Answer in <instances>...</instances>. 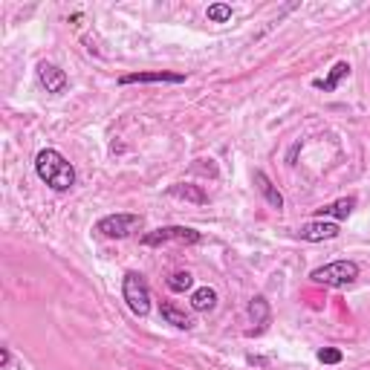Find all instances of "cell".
I'll use <instances>...</instances> for the list:
<instances>
[{
    "instance_id": "6da1fadb",
    "label": "cell",
    "mask_w": 370,
    "mask_h": 370,
    "mask_svg": "<svg viewBox=\"0 0 370 370\" xmlns=\"http://www.w3.org/2000/svg\"><path fill=\"white\" fill-rule=\"evenodd\" d=\"M35 171L41 183H47L52 191H70L76 185V168L64 159L55 148H43L35 157Z\"/></svg>"
},
{
    "instance_id": "7a4b0ae2",
    "label": "cell",
    "mask_w": 370,
    "mask_h": 370,
    "mask_svg": "<svg viewBox=\"0 0 370 370\" xmlns=\"http://www.w3.org/2000/svg\"><path fill=\"white\" fill-rule=\"evenodd\" d=\"M310 278L324 287H350L359 278V264H353V260H333L327 266L313 269Z\"/></svg>"
},
{
    "instance_id": "3957f363",
    "label": "cell",
    "mask_w": 370,
    "mask_h": 370,
    "mask_svg": "<svg viewBox=\"0 0 370 370\" xmlns=\"http://www.w3.org/2000/svg\"><path fill=\"white\" fill-rule=\"evenodd\" d=\"M122 298L130 307V313L145 318L150 313V290L145 284V278L139 272H127L124 280H122Z\"/></svg>"
},
{
    "instance_id": "277c9868",
    "label": "cell",
    "mask_w": 370,
    "mask_h": 370,
    "mask_svg": "<svg viewBox=\"0 0 370 370\" xmlns=\"http://www.w3.org/2000/svg\"><path fill=\"white\" fill-rule=\"evenodd\" d=\"M142 226H145L142 214H111V217H101L96 223V232L111 237V241H124V237L139 232Z\"/></svg>"
},
{
    "instance_id": "5b68a950",
    "label": "cell",
    "mask_w": 370,
    "mask_h": 370,
    "mask_svg": "<svg viewBox=\"0 0 370 370\" xmlns=\"http://www.w3.org/2000/svg\"><path fill=\"white\" fill-rule=\"evenodd\" d=\"M203 234L197 229H188V226H162L142 234V246H165V243H200Z\"/></svg>"
},
{
    "instance_id": "8992f818",
    "label": "cell",
    "mask_w": 370,
    "mask_h": 370,
    "mask_svg": "<svg viewBox=\"0 0 370 370\" xmlns=\"http://www.w3.org/2000/svg\"><path fill=\"white\" fill-rule=\"evenodd\" d=\"M341 229L336 220H313L307 226H301L298 237L301 241H307V243H321V241H333V237H339Z\"/></svg>"
},
{
    "instance_id": "52a82bcc",
    "label": "cell",
    "mask_w": 370,
    "mask_h": 370,
    "mask_svg": "<svg viewBox=\"0 0 370 370\" xmlns=\"http://www.w3.org/2000/svg\"><path fill=\"white\" fill-rule=\"evenodd\" d=\"M38 78L43 84V90L52 93V96L67 90V73H64L61 67H55V64H50V61H41L38 64Z\"/></svg>"
},
{
    "instance_id": "ba28073f",
    "label": "cell",
    "mask_w": 370,
    "mask_h": 370,
    "mask_svg": "<svg viewBox=\"0 0 370 370\" xmlns=\"http://www.w3.org/2000/svg\"><path fill=\"white\" fill-rule=\"evenodd\" d=\"M356 208V197H341L336 203H327L315 208V220H347Z\"/></svg>"
},
{
    "instance_id": "9c48e42d",
    "label": "cell",
    "mask_w": 370,
    "mask_h": 370,
    "mask_svg": "<svg viewBox=\"0 0 370 370\" xmlns=\"http://www.w3.org/2000/svg\"><path fill=\"white\" fill-rule=\"evenodd\" d=\"M154 81H168V84H183L185 76L183 73H127L119 78V84H154Z\"/></svg>"
},
{
    "instance_id": "30bf717a",
    "label": "cell",
    "mask_w": 370,
    "mask_h": 370,
    "mask_svg": "<svg viewBox=\"0 0 370 370\" xmlns=\"http://www.w3.org/2000/svg\"><path fill=\"white\" fill-rule=\"evenodd\" d=\"M255 185H257V191L260 194H264V200L272 206V208H284V194H280L278 188H275V183L266 177V173L264 171H255Z\"/></svg>"
},
{
    "instance_id": "8fae6325",
    "label": "cell",
    "mask_w": 370,
    "mask_h": 370,
    "mask_svg": "<svg viewBox=\"0 0 370 370\" xmlns=\"http://www.w3.org/2000/svg\"><path fill=\"white\" fill-rule=\"evenodd\" d=\"M347 76H350V64H347V61H339L336 67L330 70V76H327V78H315L313 87H315V90H324V93H333Z\"/></svg>"
},
{
    "instance_id": "7c38bea8",
    "label": "cell",
    "mask_w": 370,
    "mask_h": 370,
    "mask_svg": "<svg viewBox=\"0 0 370 370\" xmlns=\"http://www.w3.org/2000/svg\"><path fill=\"white\" fill-rule=\"evenodd\" d=\"M171 197H180V200H188V203H197V206H206L208 203V194L200 188V185H185V183H177L168 188Z\"/></svg>"
},
{
    "instance_id": "4fadbf2b",
    "label": "cell",
    "mask_w": 370,
    "mask_h": 370,
    "mask_svg": "<svg viewBox=\"0 0 370 370\" xmlns=\"http://www.w3.org/2000/svg\"><path fill=\"white\" fill-rule=\"evenodd\" d=\"M249 318H252V324H257V330H264L266 324H269L272 310H269V301L264 295H255L249 301Z\"/></svg>"
},
{
    "instance_id": "5bb4252c",
    "label": "cell",
    "mask_w": 370,
    "mask_h": 370,
    "mask_svg": "<svg viewBox=\"0 0 370 370\" xmlns=\"http://www.w3.org/2000/svg\"><path fill=\"white\" fill-rule=\"evenodd\" d=\"M191 307L197 310V313H211L217 307V292L211 287H200V290H194L191 295Z\"/></svg>"
},
{
    "instance_id": "9a60e30c",
    "label": "cell",
    "mask_w": 370,
    "mask_h": 370,
    "mask_svg": "<svg viewBox=\"0 0 370 370\" xmlns=\"http://www.w3.org/2000/svg\"><path fill=\"white\" fill-rule=\"evenodd\" d=\"M162 318L168 321V324H173V327H177V330H191L194 327V321L183 313V310H177V307H173V304H162Z\"/></svg>"
},
{
    "instance_id": "2e32d148",
    "label": "cell",
    "mask_w": 370,
    "mask_h": 370,
    "mask_svg": "<svg viewBox=\"0 0 370 370\" xmlns=\"http://www.w3.org/2000/svg\"><path fill=\"white\" fill-rule=\"evenodd\" d=\"M191 284H194V275L191 272H173L168 278V290L171 292H185V290H191Z\"/></svg>"
},
{
    "instance_id": "e0dca14e",
    "label": "cell",
    "mask_w": 370,
    "mask_h": 370,
    "mask_svg": "<svg viewBox=\"0 0 370 370\" xmlns=\"http://www.w3.org/2000/svg\"><path fill=\"white\" fill-rule=\"evenodd\" d=\"M206 15H208L211 24H226V20H232V6L229 3H211Z\"/></svg>"
},
{
    "instance_id": "ac0fdd59",
    "label": "cell",
    "mask_w": 370,
    "mask_h": 370,
    "mask_svg": "<svg viewBox=\"0 0 370 370\" xmlns=\"http://www.w3.org/2000/svg\"><path fill=\"white\" fill-rule=\"evenodd\" d=\"M344 356H341V350H336V347H321L318 350V362L321 364H339Z\"/></svg>"
},
{
    "instance_id": "d6986e66",
    "label": "cell",
    "mask_w": 370,
    "mask_h": 370,
    "mask_svg": "<svg viewBox=\"0 0 370 370\" xmlns=\"http://www.w3.org/2000/svg\"><path fill=\"white\" fill-rule=\"evenodd\" d=\"M0 364H3V367H9V364H12V353H9V347H3V350H0Z\"/></svg>"
},
{
    "instance_id": "ffe728a7",
    "label": "cell",
    "mask_w": 370,
    "mask_h": 370,
    "mask_svg": "<svg viewBox=\"0 0 370 370\" xmlns=\"http://www.w3.org/2000/svg\"><path fill=\"white\" fill-rule=\"evenodd\" d=\"M298 150H301V142H295V145L290 148V154H287V162H290V165L295 162V157H298Z\"/></svg>"
}]
</instances>
